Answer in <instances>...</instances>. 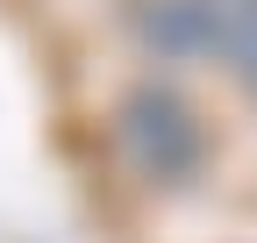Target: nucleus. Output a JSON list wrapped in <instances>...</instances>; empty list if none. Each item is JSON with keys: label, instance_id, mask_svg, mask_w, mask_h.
<instances>
[{"label": "nucleus", "instance_id": "f257e3e1", "mask_svg": "<svg viewBox=\"0 0 257 243\" xmlns=\"http://www.w3.org/2000/svg\"><path fill=\"white\" fill-rule=\"evenodd\" d=\"M121 136L143 150V165L157 172V179H172V172H186L193 158H200V136H193V122L172 107V100H157V93H136L121 107Z\"/></svg>", "mask_w": 257, "mask_h": 243}, {"label": "nucleus", "instance_id": "f03ea898", "mask_svg": "<svg viewBox=\"0 0 257 243\" xmlns=\"http://www.w3.org/2000/svg\"><path fill=\"white\" fill-rule=\"evenodd\" d=\"M221 43H229V50H236V65H243V72L257 79V8H243L236 22L221 15Z\"/></svg>", "mask_w": 257, "mask_h": 243}]
</instances>
